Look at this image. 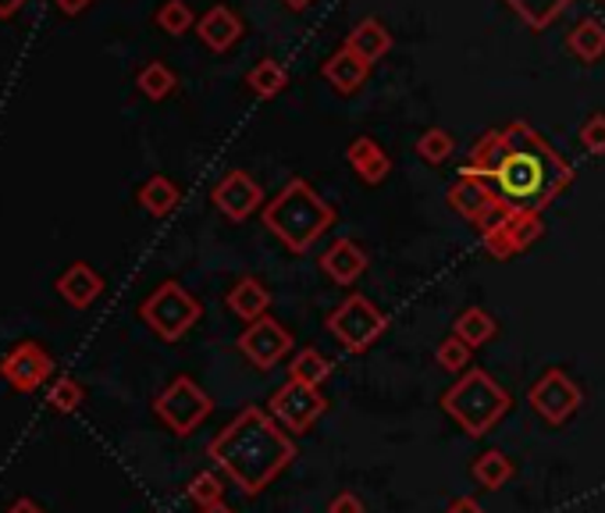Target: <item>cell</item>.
Segmentation results:
<instances>
[{
	"instance_id": "ab89813d",
	"label": "cell",
	"mask_w": 605,
	"mask_h": 513,
	"mask_svg": "<svg viewBox=\"0 0 605 513\" xmlns=\"http://www.w3.org/2000/svg\"><path fill=\"white\" fill-rule=\"evenodd\" d=\"M57 8H61L65 14H79V11H85V4H90V0H54Z\"/></svg>"
},
{
	"instance_id": "d590c367",
	"label": "cell",
	"mask_w": 605,
	"mask_h": 513,
	"mask_svg": "<svg viewBox=\"0 0 605 513\" xmlns=\"http://www.w3.org/2000/svg\"><path fill=\"white\" fill-rule=\"evenodd\" d=\"M581 147L587 150V153H595V157H602L605 153V114L598 111V114H592L584 125H581Z\"/></svg>"
},
{
	"instance_id": "5b68a950",
	"label": "cell",
	"mask_w": 605,
	"mask_h": 513,
	"mask_svg": "<svg viewBox=\"0 0 605 513\" xmlns=\"http://www.w3.org/2000/svg\"><path fill=\"white\" fill-rule=\"evenodd\" d=\"M139 318L150 324L153 335H161L164 342H179L204 318V307H199V299L182 282H161L139 304Z\"/></svg>"
},
{
	"instance_id": "8992f818",
	"label": "cell",
	"mask_w": 605,
	"mask_h": 513,
	"mask_svg": "<svg viewBox=\"0 0 605 513\" xmlns=\"http://www.w3.org/2000/svg\"><path fill=\"white\" fill-rule=\"evenodd\" d=\"M388 318L370 304L367 296H345L342 304L328 314V332L339 339L345 353H367L374 342L385 335Z\"/></svg>"
},
{
	"instance_id": "4dcf8cb0",
	"label": "cell",
	"mask_w": 605,
	"mask_h": 513,
	"mask_svg": "<svg viewBox=\"0 0 605 513\" xmlns=\"http://www.w3.org/2000/svg\"><path fill=\"white\" fill-rule=\"evenodd\" d=\"M157 25H161L168 36H185L196 25V14L185 0H164V4L157 8Z\"/></svg>"
},
{
	"instance_id": "7402d4cb",
	"label": "cell",
	"mask_w": 605,
	"mask_h": 513,
	"mask_svg": "<svg viewBox=\"0 0 605 513\" xmlns=\"http://www.w3.org/2000/svg\"><path fill=\"white\" fill-rule=\"evenodd\" d=\"M502 157H506V136H502V128H492V133H484L478 142H473V150H470L467 164H464L459 175L488 179L502 164Z\"/></svg>"
},
{
	"instance_id": "7c38bea8",
	"label": "cell",
	"mask_w": 605,
	"mask_h": 513,
	"mask_svg": "<svg viewBox=\"0 0 605 513\" xmlns=\"http://www.w3.org/2000/svg\"><path fill=\"white\" fill-rule=\"evenodd\" d=\"M236 346H239V353L247 356V361H250L253 367L271 371L278 361H285V356H289V350H293V335L285 332V328L267 314V318L247 324V332H242V335L236 339Z\"/></svg>"
},
{
	"instance_id": "f1b7e54d",
	"label": "cell",
	"mask_w": 605,
	"mask_h": 513,
	"mask_svg": "<svg viewBox=\"0 0 605 513\" xmlns=\"http://www.w3.org/2000/svg\"><path fill=\"white\" fill-rule=\"evenodd\" d=\"M136 86H139V93L147 100H164V96L175 93L179 79H175V71H171L164 61H150V65L139 68Z\"/></svg>"
},
{
	"instance_id": "b9f144b4",
	"label": "cell",
	"mask_w": 605,
	"mask_h": 513,
	"mask_svg": "<svg viewBox=\"0 0 605 513\" xmlns=\"http://www.w3.org/2000/svg\"><path fill=\"white\" fill-rule=\"evenodd\" d=\"M282 4L289 8V11H307V8L313 4V0H282Z\"/></svg>"
},
{
	"instance_id": "d6986e66",
	"label": "cell",
	"mask_w": 605,
	"mask_h": 513,
	"mask_svg": "<svg viewBox=\"0 0 605 513\" xmlns=\"http://www.w3.org/2000/svg\"><path fill=\"white\" fill-rule=\"evenodd\" d=\"M57 293H61V299H65L68 307L85 310L100 293H104V278H100L90 264L76 261L61 278H57Z\"/></svg>"
},
{
	"instance_id": "7bdbcfd3",
	"label": "cell",
	"mask_w": 605,
	"mask_h": 513,
	"mask_svg": "<svg viewBox=\"0 0 605 513\" xmlns=\"http://www.w3.org/2000/svg\"><path fill=\"white\" fill-rule=\"evenodd\" d=\"M199 513H236V510H232V506H225V503H214V506L199 510Z\"/></svg>"
},
{
	"instance_id": "8fae6325",
	"label": "cell",
	"mask_w": 605,
	"mask_h": 513,
	"mask_svg": "<svg viewBox=\"0 0 605 513\" xmlns=\"http://www.w3.org/2000/svg\"><path fill=\"white\" fill-rule=\"evenodd\" d=\"M445 200H449V207L459 214V218H467L470 225H478L481 232H488L502 214H506V204L495 196V190L488 185L484 179H473V175H459L449 193H445Z\"/></svg>"
},
{
	"instance_id": "6da1fadb",
	"label": "cell",
	"mask_w": 605,
	"mask_h": 513,
	"mask_svg": "<svg viewBox=\"0 0 605 513\" xmlns=\"http://www.w3.org/2000/svg\"><path fill=\"white\" fill-rule=\"evenodd\" d=\"M502 136H506V157L484 182L492 185L506 210L541 214L552 207L559 193L573 185V168L527 122H510Z\"/></svg>"
},
{
	"instance_id": "9c48e42d",
	"label": "cell",
	"mask_w": 605,
	"mask_h": 513,
	"mask_svg": "<svg viewBox=\"0 0 605 513\" xmlns=\"http://www.w3.org/2000/svg\"><path fill=\"white\" fill-rule=\"evenodd\" d=\"M328 410V399L321 396L317 385H302V381H285L282 389L271 392L267 399V413L275 418L282 428H289L293 435L310 432L317 424V418H324Z\"/></svg>"
},
{
	"instance_id": "4fadbf2b",
	"label": "cell",
	"mask_w": 605,
	"mask_h": 513,
	"mask_svg": "<svg viewBox=\"0 0 605 513\" xmlns=\"http://www.w3.org/2000/svg\"><path fill=\"white\" fill-rule=\"evenodd\" d=\"M0 375H4V381L14 392L28 396L54 375V361L39 342H19V346L8 350L4 361H0Z\"/></svg>"
},
{
	"instance_id": "44dd1931",
	"label": "cell",
	"mask_w": 605,
	"mask_h": 513,
	"mask_svg": "<svg viewBox=\"0 0 605 513\" xmlns=\"http://www.w3.org/2000/svg\"><path fill=\"white\" fill-rule=\"evenodd\" d=\"M345 47H350L359 61L378 65L381 57L392 50V33H388L381 19H364V22L353 25V33H350V39H345Z\"/></svg>"
},
{
	"instance_id": "83f0119b",
	"label": "cell",
	"mask_w": 605,
	"mask_h": 513,
	"mask_svg": "<svg viewBox=\"0 0 605 513\" xmlns=\"http://www.w3.org/2000/svg\"><path fill=\"white\" fill-rule=\"evenodd\" d=\"M470 475H473V481L481 485V489H502L510 478H513V460L506 453H499V449H488V453H481L478 460L470 464Z\"/></svg>"
},
{
	"instance_id": "60d3db41",
	"label": "cell",
	"mask_w": 605,
	"mask_h": 513,
	"mask_svg": "<svg viewBox=\"0 0 605 513\" xmlns=\"http://www.w3.org/2000/svg\"><path fill=\"white\" fill-rule=\"evenodd\" d=\"M25 8V0H0V19H11Z\"/></svg>"
},
{
	"instance_id": "ffe728a7",
	"label": "cell",
	"mask_w": 605,
	"mask_h": 513,
	"mask_svg": "<svg viewBox=\"0 0 605 513\" xmlns=\"http://www.w3.org/2000/svg\"><path fill=\"white\" fill-rule=\"evenodd\" d=\"M367 71H370V65L359 61V57L350 47L335 50L324 61V79L331 82V90H335L339 96H353L359 86L367 82Z\"/></svg>"
},
{
	"instance_id": "3957f363",
	"label": "cell",
	"mask_w": 605,
	"mask_h": 513,
	"mask_svg": "<svg viewBox=\"0 0 605 513\" xmlns=\"http://www.w3.org/2000/svg\"><path fill=\"white\" fill-rule=\"evenodd\" d=\"M331 225H335V207L302 179L285 182L282 193L264 204V228L289 253H307Z\"/></svg>"
},
{
	"instance_id": "f35d334b",
	"label": "cell",
	"mask_w": 605,
	"mask_h": 513,
	"mask_svg": "<svg viewBox=\"0 0 605 513\" xmlns=\"http://www.w3.org/2000/svg\"><path fill=\"white\" fill-rule=\"evenodd\" d=\"M8 513H43V506L36 503V499L22 495V499H14V503L8 506Z\"/></svg>"
},
{
	"instance_id": "4316f807",
	"label": "cell",
	"mask_w": 605,
	"mask_h": 513,
	"mask_svg": "<svg viewBox=\"0 0 605 513\" xmlns=\"http://www.w3.org/2000/svg\"><path fill=\"white\" fill-rule=\"evenodd\" d=\"M247 86H250L253 96L271 100V96H278L285 86H289V71H285V65L275 61V57H261V61L250 68Z\"/></svg>"
},
{
	"instance_id": "d6a6232c",
	"label": "cell",
	"mask_w": 605,
	"mask_h": 513,
	"mask_svg": "<svg viewBox=\"0 0 605 513\" xmlns=\"http://www.w3.org/2000/svg\"><path fill=\"white\" fill-rule=\"evenodd\" d=\"M470 346L467 342H459L456 335H449V339H442L438 342V350H435V364L442 367V371H449V375H464V371H470Z\"/></svg>"
},
{
	"instance_id": "ac0fdd59",
	"label": "cell",
	"mask_w": 605,
	"mask_h": 513,
	"mask_svg": "<svg viewBox=\"0 0 605 513\" xmlns=\"http://www.w3.org/2000/svg\"><path fill=\"white\" fill-rule=\"evenodd\" d=\"M225 304L228 310L236 314V318H242L247 324L253 321H261L267 318V307H271V293H267V285L261 278H253V275H242L232 289H228L225 296Z\"/></svg>"
},
{
	"instance_id": "836d02e7",
	"label": "cell",
	"mask_w": 605,
	"mask_h": 513,
	"mask_svg": "<svg viewBox=\"0 0 605 513\" xmlns=\"http://www.w3.org/2000/svg\"><path fill=\"white\" fill-rule=\"evenodd\" d=\"M185 495H190L199 510H207V506L221 503L225 499V485H221L218 475H210V470H199V475L190 481V489H185Z\"/></svg>"
},
{
	"instance_id": "5bb4252c",
	"label": "cell",
	"mask_w": 605,
	"mask_h": 513,
	"mask_svg": "<svg viewBox=\"0 0 605 513\" xmlns=\"http://www.w3.org/2000/svg\"><path fill=\"white\" fill-rule=\"evenodd\" d=\"M210 200H214V207H218L228 221H247L250 214L261 207L264 190H261V182L250 175V171L236 168V171H228L218 185H214Z\"/></svg>"
},
{
	"instance_id": "7a4b0ae2",
	"label": "cell",
	"mask_w": 605,
	"mask_h": 513,
	"mask_svg": "<svg viewBox=\"0 0 605 513\" xmlns=\"http://www.w3.org/2000/svg\"><path fill=\"white\" fill-rule=\"evenodd\" d=\"M207 453L242 492L261 495L296 460V442L267 410L247 407L210 438Z\"/></svg>"
},
{
	"instance_id": "d4e9b609",
	"label": "cell",
	"mask_w": 605,
	"mask_h": 513,
	"mask_svg": "<svg viewBox=\"0 0 605 513\" xmlns=\"http://www.w3.org/2000/svg\"><path fill=\"white\" fill-rule=\"evenodd\" d=\"M179 200H182L179 185L168 175H153L139 185V204L147 214H153V218H168V214L179 207Z\"/></svg>"
},
{
	"instance_id": "e575fe53",
	"label": "cell",
	"mask_w": 605,
	"mask_h": 513,
	"mask_svg": "<svg viewBox=\"0 0 605 513\" xmlns=\"http://www.w3.org/2000/svg\"><path fill=\"white\" fill-rule=\"evenodd\" d=\"M82 399H85V392H82V385L76 378H57L50 385V392H47V403L57 413H76L82 407Z\"/></svg>"
},
{
	"instance_id": "74e56055",
	"label": "cell",
	"mask_w": 605,
	"mask_h": 513,
	"mask_svg": "<svg viewBox=\"0 0 605 513\" xmlns=\"http://www.w3.org/2000/svg\"><path fill=\"white\" fill-rule=\"evenodd\" d=\"M445 513H484V506L473 495H456L453 503L445 506Z\"/></svg>"
},
{
	"instance_id": "30bf717a",
	"label": "cell",
	"mask_w": 605,
	"mask_h": 513,
	"mask_svg": "<svg viewBox=\"0 0 605 513\" xmlns=\"http://www.w3.org/2000/svg\"><path fill=\"white\" fill-rule=\"evenodd\" d=\"M541 236H545L541 214H535V210H506L492 228H488V232H481V242H484L488 256H495V261H510V256L535 247Z\"/></svg>"
},
{
	"instance_id": "cb8c5ba5",
	"label": "cell",
	"mask_w": 605,
	"mask_h": 513,
	"mask_svg": "<svg viewBox=\"0 0 605 513\" xmlns=\"http://www.w3.org/2000/svg\"><path fill=\"white\" fill-rule=\"evenodd\" d=\"M570 54L584 65H595L605 57V25L598 19H581L567 36Z\"/></svg>"
},
{
	"instance_id": "e0dca14e",
	"label": "cell",
	"mask_w": 605,
	"mask_h": 513,
	"mask_svg": "<svg viewBox=\"0 0 605 513\" xmlns=\"http://www.w3.org/2000/svg\"><path fill=\"white\" fill-rule=\"evenodd\" d=\"M196 36L204 39L214 54H225V50H232L236 43L242 39V19L232 8L214 4L204 19L196 22Z\"/></svg>"
},
{
	"instance_id": "603a6c76",
	"label": "cell",
	"mask_w": 605,
	"mask_h": 513,
	"mask_svg": "<svg viewBox=\"0 0 605 513\" xmlns=\"http://www.w3.org/2000/svg\"><path fill=\"white\" fill-rule=\"evenodd\" d=\"M453 335H456L459 342H467L470 350H481V346H488V342H492V339L499 335V324H495V318H492V314H488L484 307H467V310L456 318Z\"/></svg>"
},
{
	"instance_id": "277c9868",
	"label": "cell",
	"mask_w": 605,
	"mask_h": 513,
	"mask_svg": "<svg viewBox=\"0 0 605 513\" xmlns=\"http://www.w3.org/2000/svg\"><path fill=\"white\" fill-rule=\"evenodd\" d=\"M510 392L481 367L464 371L449 389L442 392V410L464 428L470 438L488 435L510 413Z\"/></svg>"
},
{
	"instance_id": "484cf974",
	"label": "cell",
	"mask_w": 605,
	"mask_h": 513,
	"mask_svg": "<svg viewBox=\"0 0 605 513\" xmlns=\"http://www.w3.org/2000/svg\"><path fill=\"white\" fill-rule=\"evenodd\" d=\"M502 4L521 14L530 33H545V29L559 19V14L573 4V0H502Z\"/></svg>"
},
{
	"instance_id": "8d00e7d4",
	"label": "cell",
	"mask_w": 605,
	"mask_h": 513,
	"mask_svg": "<svg viewBox=\"0 0 605 513\" xmlns=\"http://www.w3.org/2000/svg\"><path fill=\"white\" fill-rule=\"evenodd\" d=\"M328 513H367V510H364V499H359L356 492H339L328 503Z\"/></svg>"
},
{
	"instance_id": "2e32d148",
	"label": "cell",
	"mask_w": 605,
	"mask_h": 513,
	"mask_svg": "<svg viewBox=\"0 0 605 513\" xmlns=\"http://www.w3.org/2000/svg\"><path fill=\"white\" fill-rule=\"evenodd\" d=\"M345 161L359 175V182L367 185H381L392 171V157L385 153V147L374 136H356L350 147H345Z\"/></svg>"
},
{
	"instance_id": "ba28073f",
	"label": "cell",
	"mask_w": 605,
	"mask_h": 513,
	"mask_svg": "<svg viewBox=\"0 0 605 513\" xmlns=\"http://www.w3.org/2000/svg\"><path fill=\"white\" fill-rule=\"evenodd\" d=\"M527 403H530V410H535L545 424L563 428L573 413L581 410L584 392H581V385L573 381L563 367H549L535 385H530Z\"/></svg>"
},
{
	"instance_id": "1f68e13d",
	"label": "cell",
	"mask_w": 605,
	"mask_h": 513,
	"mask_svg": "<svg viewBox=\"0 0 605 513\" xmlns=\"http://www.w3.org/2000/svg\"><path fill=\"white\" fill-rule=\"evenodd\" d=\"M453 150H456V139L445 133V128H427V133H421V139H416V157L427 164L449 161Z\"/></svg>"
},
{
	"instance_id": "9a60e30c",
	"label": "cell",
	"mask_w": 605,
	"mask_h": 513,
	"mask_svg": "<svg viewBox=\"0 0 605 513\" xmlns=\"http://www.w3.org/2000/svg\"><path fill=\"white\" fill-rule=\"evenodd\" d=\"M367 264H370V256H367V250L359 247L356 239H335L331 247L321 253V271L324 275L335 282V285H353L359 275L367 271Z\"/></svg>"
},
{
	"instance_id": "52a82bcc",
	"label": "cell",
	"mask_w": 605,
	"mask_h": 513,
	"mask_svg": "<svg viewBox=\"0 0 605 513\" xmlns=\"http://www.w3.org/2000/svg\"><path fill=\"white\" fill-rule=\"evenodd\" d=\"M210 410H214V399L190 375H179L175 381H168V389L153 399V413L175 435H193L210 418Z\"/></svg>"
},
{
	"instance_id": "f546056e",
	"label": "cell",
	"mask_w": 605,
	"mask_h": 513,
	"mask_svg": "<svg viewBox=\"0 0 605 513\" xmlns=\"http://www.w3.org/2000/svg\"><path fill=\"white\" fill-rule=\"evenodd\" d=\"M331 375V361L324 353H317L313 346H307V350H299L296 356H293V364H289V378L293 381H302V385H317L321 389V381Z\"/></svg>"
}]
</instances>
